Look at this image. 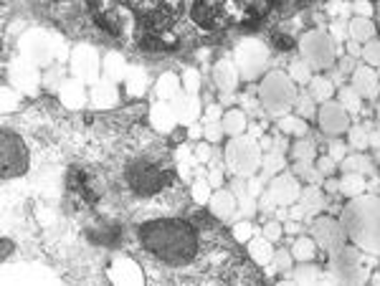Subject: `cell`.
<instances>
[{
	"label": "cell",
	"mask_w": 380,
	"mask_h": 286,
	"mask_svg": "<svg viewBox=\"0 0 380 286\" xmlns=\"http://www.w3.org/2000/svg\"><path fill=\"white\" fill-rule=\"evenodd\" d=\"M276 269H279V271L289 269V256H286V253H279V256H276V266H274L271 271H276Z\"/></svg>",
	"instance_id": "obj_27"
},
{
	"label": "cell",
	"mask_w": 380,
	"mask_h": 286,
	"mask_svg": "<svg viewBox=\"0 0 380 286\" xmlns=\"http://www.w3.org/2000/svg\"><path fill=\"white\" fill-rule=\"evenodd\" d=\"M342 190L347 195H355L357 190H363V178H355V175H350V178L345 180V185H342Z\"/></svg>",
	"instance_id": "obj_15"
},
{
	"label": "cell",
	"mask_w": 380,
	"mask_h": 286,
	"mask_svg": "<svg viewBox=\"0 0 380 286\" xmlns=\"http://www.w3.org/2000/svg\"><path fill=\"white\" fill-rule=\"evenodd\" d=\"M320 170H322V172H332V170H334L332 157H322V160H320Z\"/></svg>",
	"instance_id": "obj_31"
},
{
	"label": "cell",
	"mask_w": 380,
	"mask_h": 286,
	"mask_svg": "<svg viewBox=\"0 0 380 286\" xmlns=\"http://www.w3.org/2000/svg\"><path fill=\"white\" fill-rule=\"evenodd\" d=\"M286 231H289V233H297V231H299V223H286Z\"/></svg>",
	"instance_id": "obj_34"
},
{
	"label": "cell",
	"mask_w": 380,
	"mask_h": 286,
	"mask_svg": "<svg viewBox=\"0 0 380 286\" xmlns=\"http://www.w3.org/2000/svg\"><path fill=\"white\" fill-rule=\"evenodd\" d=\"M315 236L322 240L325 248H334L337 243H342V233H340V226L334 221H317L315 226Z\"/></svg>",
	"instance_id": "obj_5"
},
{
	"label": "cell",
	"mask_w": 380,
	"mask_h": 286,
	"mask_svg": "<svg viewBox=\"0 0 380 286\" xmlns=\"http://www.w3.org/2000/svg\"><path fill=\"white\" fill-rule=\"evenodd\" d=\"M355 89L363 92V94H368V96H375L378 86H375V76H373L370 69H360V71L355 74Z\"/></svg>",
	"instance_id": "obj_6"
},
{
	"label": "cell",
	"mask_w": 380,
	"mask_h": 286,
	"mask_svg": "<svg viewBox=\"0 0 380 286\" xmlns=\"http://www.w3.org/2000/svg\"><path fill=\"white\" fill-rule=\"evenodd\" d=\"M292 76H294L297 81H307V79H309L307 66H304V63H294V66H292Z\"/></svg>",
	"instance_id": "obj_21"
},
{
	"label": "cell",
	"mask_w": 380,
	"mask_h": 286,
	"mask_svg": "<svg viewBox=\"0 0 380 286\" xmlns=\"http://www.w3.org/2000/svg\"><path fill=\"white\" fill-rule=\"evenodd\" d=\"M302 208H304L307 213H315L317 208H322V195H320L317 188L304 190V195H302Z\"/></svg>",
	"instance_id": "obj_9"
},
{
	"label": "cell",
	"mask_w": 380,
	"mask_h": 286,
	"mask_svg": "<svg viewBox=\"0 0 380 286\" xmlns=\"http://www.w3.org/2000/svg\"><path fill=\"white\" fill-rule=\"evenodd\" d=\"M294 256L299 261H309V258H315V243H312L309 238H299L294 240Z\"/></svg>",
	"instance_id": "obj_10"
},
{
	"label": "cell",
	"mask_w": 380,
	"mask_h": 286,
	"mask_svg": "<svg viewBox=\"0 0 380 286\" xmlns=\"http://www.w3.org/2000/svg\"><path fill=\"white\" fill-rule=\"evenodd\" d=\"M213 213L220 215V218H228L233 213V200H231V195L228 192H218L213 197Z\"/></svg>",
	"instance_id": "obj_7"
},
{
	"label": "cell",
	"mask_w": 380,
	"mask_h": 286,
	"mask_svg": "<svg viewBox=\"0 0 380 286\" xmlns=\"http://www.w3.org/2000/svg\"><path fill=\"white\" fill-rule=\"evenodd\" d=\"M281 236V226L279 223H269V226H266V238H269V240H276Z\"/></svg>",
	"instance_id": "obj_26"
},
{
	"label": "cell",
	"mask_w": 380,
	"mask_h": 286,
	"mask_svg": "<svg viewBox=\"0 0 380 286\" xmlns=\"http://www.w3.org/2000/svg\"><path fill=\"white\" fill-rule=\"evenodd\" d=\"M281 127H284L286 132H299V135L304 132V124H302L299 119H284V122H281Z\"/></svg>",
	"instance_id": "obj_22"
},
{
	"label": "cell",
	"mask_w": 380,
	"mask_h": 286,
	"mask_svg": "<svg viewBox=\"0 0 380 286\" xmlns=\"http://www.w3.org/2000/svg\"><path fill=\"white\" fill-rule=\"evenodd\" d=\"M226 127H228V132H233V135H236V132H241V129L246 127V117H243L241 112H231Z\"/></svg>",
	"instance_id": "obj_14"
},
{
	"label": "cell",
	"mask_w": 380,
	"mask_h": 286,
	"mask_svg": "<svg viewBox=\"0 0 380 286\" xmlns=\"http://www.w3.org/2000/svg\"><path fill=\"white\" fill-rule=\"evenodd\" d=\"M378 13H380V5H378Z\"/></svg>",
	"instance_id": "obj_35"
},
{
	"label": "cell",
	"mask_w": 380,
	"mask_h": 286,
	"mask_svg": "<svg viewBox=\"0 0 380 286\" xmlns=\"http://www.w3.org/2000/svg\"><path fill=\"white\" fill-rule=\"evenodd\" d=\"M342 99H345V106H347V109H357V106H360L352 92H345V94H342Z\"/></svg>",
	"instance_id": "obj_28"
},
{
	"label": "cell",
	"mask_w": 380,
	"mask_h": 286,
	"mask_svg": "<svg viewBox=\"0 0 380 286\" xmlns=\"http://www.w3.org/2000/svg\"><path fill=\"white\" fill-rule=\"evenodd\" d=\"M365 144H370L365 132H363V129H352V147H360V149H363Z\"/></svg>",
	"instance_id": "obj_19"
},
{
	"label": "cell",
	"mask_w": 380,
	"mask_h": 286,
	"mask_svg": "<svg viewBox=\"0 0 380 286\" xmlns=\"http://www.w3.org/2000/svg\"><path fill=\"white\" fill-rule=\"evenodd\" d=\"M193 195L198 197V200H206V197H208V188H206V183H195V188H193Z\"/></svg>",
	"instance_id": "obj_25"
},
{
	"label": "cell",
	"mask_w": 380,
	"mask_h": 286,
	"mask_svg": "<svg viewBox=\"0 0 380 286\" xmlns=\"http://www.w3.org/2000/svg\"><path fill=\"white\" fill-rule=\"evenodd\" d=\"M299 109L304 114H312V101H309V96H299Z\"/></svg>",
	"instance_id": "obj_30"
},
{
	"label": "cell",
	"mask_w": 380,
	"mask_h": 286,
	"mask_svg": "<svg viewBox=\"0 0 380 286\" xmlns=\"http://www.w3.org/2000/svg\"><path fill=\"white\" fill-rule=\"evenodd\" d=\"M69 188H71V192L76 195V200H81V203H86V205H92L94 200H97V190H94V185H92V178L84 172V170H71L69 172Z\"/></svg>",
	"instance_id": "obj_4"
},
{
	"label": "cell",
	"mask_w": 380,
	"mask_h": 286,
	"mask_svg": "<svg viewBox=\"0 0 380 286\" xmlns=\"http://www.w3.org/2000/svg\"><path fill=\"white\" fill-rule=\"evenodd\" d=\"M271 197H279V200H289V197H294V183L292 180H276V185H274V190H271Z\"/></svg>",
	"instance_id": "obj_12"
},
{
	"label": "cell",
	"mask_w": 380,
	"mask_h": 286,
	"mask_svg": "<svg viewBox=\"0 0 380 286\" xmlns=\"http://www.w3.org/2000/svg\"><path fill=\"white\" fill-rule=\"evenodd\" d=\"M233 233H236V238H238V240H246V238L251 236V226H249V223H238Z\"/></svg>",
	"instance_id": "obj_24"
},
{
	"label": "cell",
	"mask_w": 380,
	"mask_h": 286,
	"mask_svg": "<svg viewBox=\"0 0 380 286\" xmlns=\"http://www.w3.org/2000/svg\"><path fill=\"white\" fill-rule=\"evenodd\" d=\"M294 155L299 157V160H309L312 157V144H297V149H294Z\"/></svg>",
	"instance_id": "obj_23"
},
{
	"label": "cell",
	"mask_w": 380,
	"mask_h": 286,
	"mask_svg": "<svg viewBox=\"0 0 380 286\" xmlns=\"http://www.w3.org/2000/svg\"><path fill=\"white\" fill-rule=\"evenodd\" d=\"M249 251H251V256H254L256 263H269L271 261V248H269L266 240H251Z\"/></svg>",
	"instance_id": "obj_8"
},
{
	"label": "cell",
	"mask_w": 380,
	"mask_h": 286,
	"mask_svg": "<svg viewBox=\"0 0 380 286\" xmlns=\"http://www.w3.org/2000/svg\"><path fill=\"white\" fill-rule=\"evenodd\" d=\"M355 8H357V13H370V5L368 3H357Z\"/></svg>",
	"instance_id": "obj_33"
},
{
	"label": "cell",
	"mask_w": 380,
	"mask_h": 286,
	"mask_svg": "<svg viewBox=\"0 0 380 286\" xmlns=\"http://www.w3.org/2000/svg\"><path fill=\"white\" fill-rule=\"evenodd\" d=\"M312 94H315L320 101H325V99L332 94V86L327 84V79H317V81H315V86H312Z\"/></svg>",
	"instance_id": "obj_13"
},
{
	"label": "cell",
	"mask_w": 380,
	"mask_h": 286,
	"mask_svg": "<svg viewBox=\"0 0 380 286\" xmlns=\"http://www.w3.org/2000/svg\"><path fill=\"white\" fill-rule=\"evenodd\" d=\"M347 167L350 170H363V172H368L370 170V160L368 157H350L347 160Z\"/></svg>",
	"instance_id": "obj_17"
},
{
	"label": "cell",
	"mask_w": 380,
	"mask_h": 286,
	"mask_svg": "<svg viewBox=\"0 0 380 286\" xmlns=\"http://www.w3.org/2000/svg\"><path fill=\"white\" fill-rule=\"evenodd\" d=\"M370 33H373V26L365 23V20H360V23L352 26V36H355V38H368Z\"/></svg>",
	"instance_id": "obj_16"
},
{
	"label": "cell",
	"mask_w": 380,
	"mask_h": 286,
	"mask_svg": "<svg viewBox=\"0 0 380 286\" xmlns=\"http://www.w3.org/2000/svg\"><path fill=\"white\" fill-rule=\"evenodd\" d=\"M325 127L327 129H345L347 124V119H345V114H342V109H327V112H325Z\"/></svg>",
	"instance_id": "obj_11"
},
{
	"label": "cell",
	"mask_w": 380,
	"mask_h": 286,
	"mask_svg": "<svg viewBox=\"0 0 380 286\" xmlns=\"http://www.w3.org/2000/svg\"><path fill=\"white\" fill-rule=\"evenodd\" d=\"M127 185L140 197H163L172 188V172L155 157H137L127 165Z\"/></svg>",
	"instance_id": "obj_2"
},
{
	"label": "cell",
	"mask_w": 380,
	"mask_h": 286,
	"mask_svg": "<svg viewBox=\"0 0 380 286\" xmlns=\"http://www.w3.org/2000/svg\"><path fill=\"white\" fill-rule=\"evenodd\" d=\"M329 152H332V160H342V155H345V147H342V144H337V142H334Z\"/></svg>",
	"instance_id": "obj_29"
},
{
	"label": "cell",
	"mask_w": 380,
	"mask_h": 286,
	"mask_svg": "<svg viewBox=\"0 0 380 286\" xmlns=\"http://www.w3.org/2000/svg\"><path fill=\"white\" fill-rule=\"evenodd\" d=\"M365 56H368V61H370V63H380V43H378V41L368 46Z\"/></svg>",
	"instance_id": "obj_20"
},
{
	"label": "cell",
	"mask_w": 380,
	"mask_h": 286,
	"mask_svg": "<svg viewBox=\"0 0 380 286\" xmlns=\"http://www.w3.org/2000/svg\"><path fill=\"white\" fill-rule=\"evenodd\" d=\"M142 246L170 266H180L195 258L198 236L183 221H152L140 228Z\"/></svg>",
	"instance_id": "obj_1"
},
{
	"label": "cell",
	"mask_w": 380,
	"mask_h": 286,
	"mask_svg": "<svg viewBox=\"0 0 380 286\" xmlns=\"http://www.w3.org/2000/svg\"><path fill=\"white\" fill-rule=\"evenodd\" d=\"M274 46L281 48V51H289V48L294 46V41L289 38V36H284V33H276V36H274Z\"/></svg>",
	"instance_id": "obj_18"
},
{
	"label": "cell",
	"mask_w": 380,
	"mask_h": 286,
	"mask_svg": "<svg viewBox=\"0 0 380 286\" xmlns=\"http://www.w3.org/2000/svg\"><path fill=\"white\" fill-rule=\"evenodd\" d=\"M211 183H213V185H220V183H223V175H220V170H213V172H211Z\"/></svg>",
	"instance_id": "obj_32"
},
{
	"label": "cell",
	"mask_w": 380,
	"mask_h": 286,
	"mask_svg": "<svg viewBox=\"0 0 380 286\" xmlns=\"http://www.w3.org/2000/svg\"><path fill=\"white\" fill-rule=\"evenodd\" d=\"M259 279H261L259 271L241 256H231L218 276V281H226V284H256Z\"/></svg>",
	"instance_id": "obj_3"
}]
</instances>
